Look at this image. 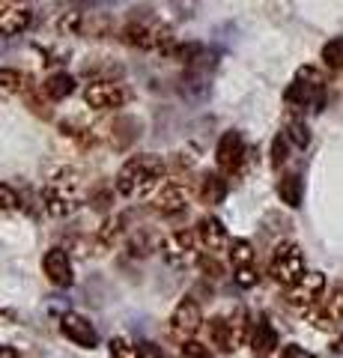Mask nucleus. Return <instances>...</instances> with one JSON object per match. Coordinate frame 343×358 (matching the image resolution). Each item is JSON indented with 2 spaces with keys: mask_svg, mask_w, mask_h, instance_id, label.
I'll use <instances>...</instances> for the list:
<instances>
[{
  "mask_svg": "<svg viewBox=\"0 0 343 358\" xmlns=\"http://www.w3.org/2000/svg\"><path fill=\"white\" fill-rule=\"evenodd\" d=\"M197 263H200V268L206 272V278H221V272H224V268H221V263L215 260V254H203Z\"/></svg>",
  "mask_w": 343,
  "mask_h": 358,
  "instance_id": "32",
  "label": "nucleus"
},
{
  "mask_svg": "<svg viewBox=\"0 0 343 358\" xmlns=\"http://www.w3.org/2000/svg\"><path fill=\"white\" fill-rule=\"evenodd\" d=\"M269 275H272L275 284L293 287L298 278L305 275V254H302V248H298V245H293V242H281L278 248L272 251Z\"/></svg>",
  "mask_w": 343,
  "mask_h": 358,
  "instance_id": "6",
  "label": "nucleus"
},
{
  "mask_svg": "<svg viewBox=\"0 0 343 358\" xmlns=\"http://www.w3.org/2000/svg\"><path fill=\"white\" fill-rule=\"evenodd\" d=\"M323 293H326V275L323 272H305L293 287H286L284 301H286V308H293L305 317V313L323 299Z\"/></svg>",
  "mask_w": 343,
  "mask_h": 358,
  "instance_id": "8",
  "label": "nucleus"
},
{
  "mask_svg": "<svg viewBox=\"0 0 343 358\" xmlns=\"http://www.w3.org/2000/svg\"><path fill=\"white\" fill-rule=\"evenodd\" d=\"M206 329H209V341H212V346L218 352H236L242 343L251 341V317H248V310H233L230 317H212L206 322Z\"/></svg>",
  "mask_w": 343,
  "mask_h": 358,
  "instance_id": "3",
  "label": "nucleus"
},
{
  "mask_svg": "<svg viewBox=\"0 0 343 358\" xmlns=\"http://www.w3.org/2000/svg\"><path fill=\"white\" fill-rule=\"evenodd\" d=\"M182 358H215V355H212V350H209L206 343L191 338V341L182 343Z\"/></svg>",
  "mask_w": 343,
  "mask_h": 358,
  "instance_id": "30",
  "label": "nucleus"
},
{
  "mask_svg": "<svg viewBox=\"0 0 343 358\" xmlns=\"http://www.w3.org/2000/svg\"><path fill=\"white\" fill-rule=\"evenodd\" d=\"M227 257H230V266L233 268L254 266V245L248 239H233L230 248H227Z\"/></svg>",
  "mask_w": 343,
  "mask_h": 358,
  "instance_id": "23",
  "label": "nucleus"
},
{
  "mask_svg": "<svg viewBox=\"0 0 343 358\" xmlns=\"http://www.w3.org/2000/svg\"><path fill=\"white\" fill-rule=\"evenodd\" d=\"M278 331H275V326L269 320H260L257 326H254L251 331V352L254 358H269L275 350H278Z\"/></svg>",
  "mask_w": 343,
  "mask_h": 358,
  "instance_id": "18",
  "label": "nucleus"
},
{
  "mask_svg": "<svg viewBox=\"0 0 343 358\" xmlns=\"http://www.w3.org/2000/svg\"><path fill=\"white\" fill-rule=\"evenodd\" d=\"M15 209H18L15 188L6 185V182H0V215H9V212H15Z\"/></svg>",
  "mask_w": 343,
  "mask_h": 358,
  "instance_id": "28",
  "label": "nucleus"
},
{
  "mask_svg": "<svg viewBox=\"0 0 343 358\" xmlns=\"http://www.w3.org/2000/svg\"><path fill=\"white\" fill-rule=\"evenodd\" d=\"M284 102L290 108H314V110H323L326 105V78L319 69H314V66H302V69L295 72L293 84L286 87L284 93Z\"/></svg>",
  "mask_w": 343,
  "mask_h": 358,
  "instance_id": "5",
  "label": "nucleus"
},
{
  "mask_svg": "<svg viewBox=\"0 0 343 358\" xmlns=\"http://www.w3.org/2000/svg\"><path fill=\"white\" fill-rule=\"evenodd\" d=\"M123 224H126V215H114V218H108V221L102 224V230H98V236H96L98 254L108 251L110 245H114L119 236H123Z\"/></svg>",
  "mask_w": 343,
  "mask_h": 358,
  "instance_id": "22",
  "label": "nucleus"
},
{
  "mask_svg": "<svg viewBox=\"0 0 343 358\" xmlns=\"http://www.w3.org/2000/svg\"><path fill=\"white\" fill-rule=\"evenodd\" d=\"M0 358H18V352L13 350V346H3V343H0Z\"/></svg>",
  "mask_w": 343,
  "mask_h": 358,
  "instance_id": "34",
  "label": "nucleus"
},
{
  "mask_svg": "<svg viewBox=\"0 0 343 358\" xmlns=\"http://www.w3.org/2000/svg\"><path fill=\"white\" fill-rule=\"evenodd\" d=\"M323 63L328 69H343V36H335L323 45Z\"/></svg>",
  "mask_w": 343,
  "mask_h": 358,
  "instance_id": "25",
  "label": "nucleus"
},
{
  "mask_svg": "<svg viewBox=\"0 0 343 358\" xmlns=\"http://www.w3.org/2000/svg\"><path fill=\"white\" fill-rule=\"evenodd\" d=\"M24 90V75L15 69H0V93L3 96H15Z\"/></svg>",
  "mask_w": 343,
  "mask_h": 358,
  "instance_id": "26",
  "label": "nucleus"
},
{
  "mask_svg": "<svg viewBox=\"0 0 343 358\" xmlns=\"http://www.w3.org/2000/svg\"><path fill=\"white\" fill-rule=\"evenodd\" d=\"M42 272H45V278L54 284V287H72L75 284V272H72V260L69 254H66L63 248H51L45 257H42Z\"/></svg>",
  "mask_w": 343,
  "mask_h": 358,
  "instance_id": "17",
  "label": "nucleus"
},
{
  "mask_svg": "<svg viewBox=\"0 0 343 358\" xmlns=\"http://www.w3.org/2000/svg\"><path fill=\"white\" fill-rule=\"evenodd\" d=\"M278 358H316V355H314V352H307L305 346H298V343H286Z\"/></svg>",
  "mask_w": 343,
  "mask_h": 358,
  "instance_id": "33",
  "label": "nucleus"
},
{
  "mask_svg": "<svg viewBox=\"0 0 343 358\" xmlns=\"http://www.w3.org/2000/svg\"><path fill=\"white\" fill-rule=\"evenodd\" d=\"M233 281L242 289H251V287H257L260 275H257V268H254V266H242V268H233Z\"/></svg>",
  "mask_w": 343,
  "mask_h": 358,
  "instance_id": "29",
  "label": "nucleus"
},
{
  "mask_svg": "<svg viewBox=\"0 0 343 358\" xmlns=\"http://www.w3.org/2000/svg\"><path fill=\"white\" fill-rule=\"evenodd\" d=\"M164 176H168V164H164L161 155L140 152V155H131V159L119 167L114 185H117V194L135 200V197H147L156 192L164 182Z\"/></svg>",
  "mask_w": 343,
  "mask_h": 358,
  "instance_id": "1",
  "label": "nucleus"
},
{
  "mask_svg": "<svg viewBox=\"0 0 343 358\" xmlns=\"http://www.w3.org/2000/svg\"><path fill=\"white\" fill-rule=\"evenodd\" d=\"M42 93H45L48 102H63L75 93V78L69 72H54L42 81Z\"/></svg>",
  "mask_w": 343,
  "mask_h": 358,
  "instance_id": "20",
  "label": "nucleus"
},
{
  "mask_svg": "<svg viewBox=\"0 0 343 358\" xmlns=\"http://www.w3.org/2000/svg\"><path fill=\"white\" fill-rule=\"evenodd\" d=\"M286 143H290L286 131L275 138V143H272V167H281V164L286 162Z\"/></svg>",
  "mask_w": 343,
  "mask_h": 358,
  "instance_id": "31",
  "label": "nucleus"
},
{
  "mask_svg": "<svg viewBox=\"0 0 343 358\" xmlns=\"http://www.w3.org/2000/svg\"><path fill=\"white\" fill-rule=\"evenodd\" d=\"M123 42L140 51H159V54H176V39L168 24L149 18H135L123 27Z\"/></svg>",
  "mask_w": 343,
  "mask_h": 358,
  "instance_id": "4",
  "label": "nucleus"
},
{
  "mask_svg": "<svg viewBox=\"0 0 343 358\" xmlns=\"http://www.w3.org/2000/svg\"><path fill=\"white\" fill-rule=\"evenodd\" d=\"M305 317L311 320V326L319 329V331H335L343 322V284L331 289L328 296L319 299Z\"/></svg>",
  "mask_w": 343,
  "mask_h": 358,
  "instance_id": "12",
  "label": "nucleus"
},
{
  "mask_svg": "<svg viewBox=\"0 0 343 358\" xmlns=\"http://www.w3.org/2000/svg\"><path fill=\"white\" fill-rule=\"evenodd\" d=\"M331 352H335V355H343V334H340L335 343H331Z\"/></svg>",
  "mask_w": 343,
  "mask_h": 358,
  "instance_id": "35",
  "label": "nucleus"
},
{
  "mask_svg": "<svg viewBox=\"0 0 343 358\" xmlns=\"http://www.w3.org/2000/svg\"><path fill=\"white\" fill-rule=\"evenodd\" d=\"M33 24V9L24 0H0V33L3 36H21Z\"/></svg>",
  "mask_w": 343,
  "mask_h": 358,
  "instance_id": "15",
  "label": "nucleus"
},
{
  "mask_svg": "<svg viewBox=\"0 0 343 358\" xmlns=\"http://www.w3.org/2000/svg\"><path fill=\"white\" fill-rule=\"evenodd\" d=\"M200 242H197V233L194 230H173L161 239V257L168 260L173 268H188L200 260Z\"/></svg>",
  "mask_w": 343,
  "mask_h": 358,
  "instance_id": "7",
  "label": "nucleus"
},
{
  "mask_svg": "<svg viewBox=\"0 0 343 358\" xmlns=\"http://www.w3.org/2000/svg\"><path fill=\"white\" fill-rule=\"evenodd\" d=\"M60 331H63L66 341H72L75 346H81V350H96L98 346V331L84 313H72V310L63 313Z\"/></svg>",
  "mask_w": 343,
  "mask_h": 358,
  "instance_id": "13",
  "label": "nucleus"
},
{
  "mask_svg": "<svg viewBox=\"0 0 343 358\" xmlns=\"http://www.w3.org/2000/svg\"><path fill=\"white\" fill-rule=\"evenodd\" d=\"M84 102L87 108L98 110V114H105V110H117L129 102V90L117 81H105V78H96L84 87Z\"/></svg>",
  "mask_w": 343,
  "mask_h": 358,
  "instance_id": "10",
  "label": "nucleus"
},
{
  "mask_svg": "<svg viewBox=\"0 0 343 358\" xmlns=\"http://www.w3.org/2000/svg\"><path fill=\"white\" fill-rule=\"evenodd\" d=\"M278 194H281V200L290 209H298V206H302V194H305L302 176H298V173H286L278 182Z\"/></svg>",
  "mask_w": 343,
  "mask_h": 358,
  "instance_id": "21",
  "label": "nucleus"
},
{
  "mask_svg": "<svg viewBox=\"0 0 343 358\" xmlns=\"http://www.w3.org/2000/svg\"><path fill=\"white\" fill-rule=\"evenodd\" d=\"M108 352L110 358H143V346L131 343L129 338H110Z\"/></svg>",
  "mask_w": 343,
  "mask_h": 358,
  "instance_id": "24",
  "label": "nucleus"
},
{
  "mask_svg": "<svg viewBox=\"0 0 343 358\" xmlns=\"http://www.w3.org/2000/svg\"><path fill=\"white\" fill-rule=\"evenodd\" d=\"M185 206H188V194L176 179H164L156 192H152V209L164 218L180 215V212H185Z\"/></svg>",
  "mask_w": 343,
  "mask_h": 358,
  "instance_id": "14",
  "label": "nucleus"
},
{
  "mask_svg": "<svg viewBox=\"0 0 343 358\" xmlns=\"http://www.w3.org/2000/svg\"><path fill=\"white\" fill-rule=\"evenodd\" d=\"M197 197L206 206H218L221 200L227 197V179L224 173H203L200 182H197Z\"/></svg>",
  "mask_w": 343,
  "mask_h": 358,
  "instance_id": "19",
  "label": "nucleus"
},
{
  "mask_svg": "<svg viewBox=\"0 0 343 358\" xmlns=\"http://www.w3.org/2000/svg\"><path fill=\"white\" fill-rule=\"evenodd\" d=\"M200 326H203V310H200V305H197L191 296H185L180 305L173 308V313H170L168 334H170L173 341L185 343V341H191L194 334L200 331Z\"/></svg>",
  "mask_w": 343,
  "mask_h": 358,
  "instance_id": "11",
  "label": "nucleus"
},
{
  "mask_svg": "<svg viewBox=\"0 0 343 358\" xmlns=\"http://www.w3.org/2000/svg\"><path fill=\"white\" fill-rule=\"evenodd\" d=\"M286 138H290V143H295L298 150H305L307 143H311V131H307L302 120H290L286 122Z\"/></svg>",
  "mask_w": 343,
  "mask_h": 358,
  "instance_id": "27",
  "label": "nucleus"
},
{
  "mask_svg": "<svg viewBox=\"0 0 343 358\" xmlns=\"http://www.w3.org/2000/svg\"><path fill=\"white\" fill-rule=\"evenodd\" d=\"M215 164L218 171L224 176H239L242 171H245L248 164V147H245V138H242L239 131H224L215 147Z\"/></svg>",
  "mask_w": 343,
  "mask_h": 358,
  "instance_id": "9",
  "label": "nucleus"
},
{
  "mask_svg": "<svg viewBox=\"0 0 343 358\" xmlns=\"http://www.w3.org/2000/svg\"><path fill=\"white\" fill-rule=\"evenodd\" d=\"M194 233H197V242H200V248H203L206 254L227 251L230 242H233V239H230V233H227V227H224V224H221L215 215H206V218L197 221Z\"/></svg>",
  "mask_w": 343,
  "mask_h": 358,
  "instance_id": "16",
  "label": "nucleus"
},
{
  "mask_svg": "<svg viewBox=\"0 0 343 358\" xmlns=\"http://www.w3.org/2000/svg\"><path fill=\"white\" fill-rule=\"evenodd\" d=\"M42 206L51 218H69L84 206V179L75 167L54 171L42 185Z\"/></svg>",
  "mask_w": 343,
  "mask_h": 358,
  "instance_id": "2",
  "label": "nucleus"
}]
</instances>
